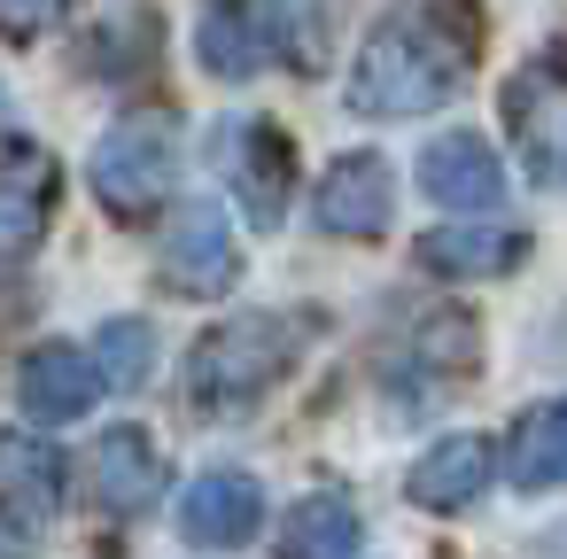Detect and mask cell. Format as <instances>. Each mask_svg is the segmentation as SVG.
Masks as SVG:
<instances>
[{
	"label": "cell",
	"instance_id": "7a4b0ae2",
	"mask_svg": "<svg viewBox=\"0 0 567 559\" xmlns=\"http://www.w3.org/2000/svg\"><path fill=\"white\" fill-rule=\"evenodd\" d=\"M311 334H319L311 311H241V319H218L195 342V358H187V404L218 412V420L249 412L257 396H272L296 373V358H303Z\"/></svg>",
	"mask_w": 567,
	"mask_h": 559
},
{
	"label": "cell",
	"instance_id": "2e32d148",
	"mask_svg": "<svg viewBox=\"0 0 567 559\" xmlns=\"http://www.w3.org/2000/svg\"><path fill=\"white\" fill-rule=\"evenodd\" d=\"M365 544V520L342 489H311L288 520H280V559H350Z\"/></svg>",
	"mask_w": 567,
	"mask_h": 559
},
{
	"label": "cell",
	"instance_id": "ffe728a7",
	"mask_svg": "<svg viewBox=\"0 0 567 559\" xmlns=\"http://www.w3.org/2000/svg\"><path fill=\"white\" fill-rule=\"evenodd\" d=\"M55 9H63V0H0V32H9V40H32Z\"/></svg>",
	"mask_w": 567,
	"mask_h": 559
},
{
	"label": "cell",
	"instance_id": "9a60e30c",
	"mask_svg": "<svg viewBox=\"0 0 567 559\" xmlns=\"http://www.w3.org/2000/svg\"><path fill=\"white\" fill-rule=\"evenodd\" d=\"M505 474H513V489H567V396H551V404L513 420Z\"/></svg>",
	"mask_w": 567,
	"mask_h": 559
},
{
	"label": "cell",
	"instance_id": "6da1fadb",
	"mask_svg": "<svg viewBox=\"0 0 567 559\" xmlns=\"http://www.w3.org/2000/svg\"><path fill=\"white\" fill-rule=\"evenodd\" d=\"M482 63L474 0H389L350 63V117H420L443 110Z\"/></svg>",
	"mask_w": 567,
	"mask_h": 559
},
{
	"label": "cell",
	"instance_id": "9c48e42d",
	"mask_svg": "<svg viewBox=\"0 0 567 559\" xmlns=\"http://www.w3.org/2000/svg\"><path fill=\"white\" fill-rule=\"evenodd\" d=\"M389 210H396V179H389L381 156H342V164L319 179V195H311V218H319V234H334V241H373V234L389 226Z\"/></svg>",
	"mask_w": 567,
	"mask_h": 559
},
{
	"label": "cell",
	"instance_id": "8fae6325",
	"mask_svg": "<svg viewBox=\"0 0 567 559\" xmlns=\"http://www.w3.org/2000/svg\"><path fill=\"white\" fill-rule=\"evenodd\" d=\"M420 195L443 203V210H497L505 203V164L489 141L474 133H443L420 148Z\"/></svg>",
	"mask_w": 567,
	"mask_h": 559
},
{
	"label": "cell",
	"instance_id": "44dd1931",
	"mask_svg": "<svg viewBox=\"0 0 567 559\" xmlns=\"http://www.w3.org/2000/svg\"><path fill=\"white\" fill-rule=\"evenodd\" d=\"M559 559H567V536H559Z\"/></svg>",
	"mask_w": 567,
	"mask_h": 559
},
{
	"label": "cell",
	"instance_id": "30bf717a",
	"mask_svg": "<svg viewBox=\"0 0 567 559\" xmlns=\"http://www.w3.org/2000/svg\"><path fill=\"white\" fill-rule=\"evenodd\" d=\"M86 497L102 505V513H148L156 497H164V451H156V435H141V427H110L94 451H86Z\"/></svg>",
	"mask_w": 567,
	"mask_h": 559
},
{
	"label": "cell",
	"instance_id": "277c9868",
	"mask_svg": "<svg viewBox=\"0 0 567 559\" xmlns=\"http://www.w3.org/2000/svg\"><path fill=\"white\" fill-rule=\"evenodd\" d=\"M172 172H179L172 133L148 125V117H125V125L94 148V164H86V179H94V195H102L110 218H148V210L172 195Z\"/></svg>",
	"mask_w": 567,
	"mask_h": 559
},
{
	"label": "cell",
	"instance_id": "3957f363",
	"mask_svg": "<svg viewBox=\"0 0 567 559\" xmlns=\"http://www.w3.org/2000/svg\"><path fill=\"white\" fill-rule=\"evenodd\" d=\"M505 133H513V156L528 179L567 187V40L528 55L505 79Z\"/></svg>",
	"mask_w": 567,
	"mask_h": 559
},
{
	"label": "cell",
	"instance_id": "e0dca14e",
	"mask_svg": "<svg viewBox=\"0 0 567 559\" xmlns=\"http://www.w3.org/2000/svg\"><path fill=\"white\" fill-rule=\"evenodd\" d=\"M234 187H241V203H249V218L257 226H272L280 218V195H288V141L272 133V125H241L234 133Z\"/></svg>",
	"mask_w": 567,
	"mask_h": 559
},
{
	"label": "cell",
	"instance_id": "52a82bcc",
	"mask_svg": "<svg viewBox=\"0 0 567 559\" xmlns=\"http://www.w3.org/2000/svg\"><path fill=\"white\" fill-rule=\"evenodd\" d=\"M17 404H24V420H40V427L86 420V412L102 404V365H94V350H79V342H40V350L24 358V373H17Z\"/></svg>",
	"mask_w": 567,
	"mask_h": 559
},
{
	"label": "cell",
	"instance_id": "d6986e66",
	"mask_svg": "<svg viewBox=\"0 0 567 559\" xmlns=\"http://www.w3.org/2000/svg\"><path fill=\"white\" fill-rule=\"evenodd\" d=\"M0 559H40V513L0 497Z\"/></svg>",
	"mask_w": 567,
	"mask_h": 559
},
{
	"label": "cell",
	"instance_id": "7c38bea8",
	"mask_svg": "<svg viewBox=\"0 0 567 559\" xmlns=\"http://www.w3.org/2000/svg\"><path fill=\"white\" fill-rule=\"evenodd\" d=\"M257 520H265V489H257L249 474H234V466L195 474V489L179 497V536L203 544V551H234V544H249Z\"/></svg>",
	"mask_w": 567,
	"mask_h": 559
},
{
	"label": "cell",
	"instance_id": "5b68a950",
	"mask_svg": "<svg viewBox=\"0 0 567 559\" xmlns=\"http://www.w3.org/2000/svg\"><path fill=\"white\" fill-rule=\"evenodd\" d=\"M280 0H203L195 17V63L210 79H257L280 63Z\"/></svg>",
	"mask_w": 567,
	"mask_h": 559
},
{
	"label": "cell",
	"instance_id": "5bb4252c",
	"mask_svg": "<svg viewBox=\"0 0 567 559\" xmlns=\"http://www.w3.org/2000/svg\"><path fill=\"white\" fill-rule=\"evenodd\" d=\"M412 257L420 272H443V280H489L528 257V234L520 226H435L412 241Z\"/></svg>",
	"mask_w": 567,
	"mask_h": 559
},
{
	"label": "cell",
	"instance_id": "ba28073f",
	"mask_svg": "<svg viewBox=\"0 0 567 559\" xmlns=\"http://www.w3.org/2000/svg\"><path fill=\"white\" fill-rule=\"evenodd\" d=\"M48 210H55V164H48V148L17 141L9 156H0V280L40 249Z\"/></svg>",
	"mask_w": 567,
	"mask_h": 559
},
{
	"label": "cell",
	"instance_id": "ac0fdd59",
	"mask_svg": "<svg viewBox=\"0 0 567 559\" xmlns=\"http://www.w3.org/2000/svg\"><path fill=\"white\" fill-rule=\"evenodd\" d=\"M94 365H102V389H141L156 373V327L148 319H110L102 342H94Z\"/></svg>",
	"mask_w": 567,
	"mask_h": 559
},
{
	"label": "cell",
	"instance_id": "8992f818",
	"mask_svg": "<svg viewBox=\"0 0 567 559\" xmlns=\"http://www.w3.org/2000/svg\"><path fill=\"white\" fill-rule=\"evenodd\" d=\"M241 272V234L226 226L218 203H187L156 249V280L179 288V296H226Z\"/></svg>",
	"mask_w": 567,
	"mask_h": 559
},
{
	"label": "cell",
	"instance_id": "4fadbf2b",
	"mask_svg": "<svg viewBox=\"0 0 567 559\" xmlns=\"http://www.w3.org/2000/svg\"><path fill=\"white\" fill-rule=\"evenodd\" d=\"M489 482H497V443H489V435H443V443L420 451V466H412V505H427V513H466V505H482Z\"/></svg>",
	"mask_w": 567,
	"mask_h": 559
}]
</instances>
